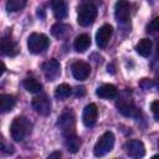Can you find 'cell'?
Here are the masks:
<instances>
[{
  "label": "cell",
  "mask_w": 159,
  "mask_h": 159,
  "mask_svg": "<svg viewBox=\"0 0 159 159\" xmlns=\"http://www.w3.org/2000/svg\"><path fill=\"white\" fill-rule=\"evenodd\" d=\"M11 137L15 142H21L31 132V123L25 117H16L10 127Z\"/></svg>",
  "instance_id": "obj_1"
},
{
  "label": "cell",
  "mask_w": 159,
  "mask_h": 159,
  "mask_svg": "<svg viewBox=\"0 0 159 159\" xmlns=\"http://www.w3.org/2000/svg\"><path fill=\"white\" fill-rule=\"evenodd\" d=\"M50 45V40L46 35L43 34H37V32H34L29 36L27 39V47H29V51L32 52V53H42L47 50Z\"/></svg>",
  "instance_id": "obj_2"
},
{
  "label": "cell",
  "mask_w": 159,
  "mask_h": 159,
  "mask_svg": "<svg viewBox=\"0 0 159 159\" xmlns=\"http://www.w3.org/2000/svg\"><path fill=\"white\" fill-rule=\"evenodd\" d=\"M97 17V7L91 4H83L78 7V16H77V21L81 26H89L94 22Z\"/></svg>",
  "instance_id": "obj_3"
},
{
  "label": "cell",
  "mask_w": 159,
  "mask_h": 159,
  "mask_svg": "<svg viewBox=\"0 0 159 159\" xmlns=\"http://www.w3.org/2000/svg\"><path fill=\"white\" fill-rule=\"evenodd\" d=\"M113 145H114V134L112 132H106L97 140L93 148V153L96 157H103L113 149Z\"/></svg>",
  "instance_id": "obj_4"
},
{
  "label": "cell",
  "mask_w": 159,
  "mask_h": 159,
  "mask_svg": "<svg viewBox=\"0 0 159 159\" xmlns=\"http://www.w3.org/2000/svg\"><path fill=\"white\" fill-rule=\"evenodd\" d=\"M43 75L48 81H55L61 75V65L57 60H48L42 65Z\"/></svg>",
  "instance_id": "obj_5"
},
{
  "label": "cell",
  "mask_w": 159,
  "mask_h": 159,
  "mask_svg": "<svg viewBox=\"0 0 159 159\" xmlns=\"http://www.w3.org/2000/svg\"><path fill=\"white\" fill-rule=\"evenodd\" d=\"M71 71H72V75L76 80L78 81H83L86 80L89 73H91V66L84 62V61H76L72 63L71 66Z\"/></svg>",
  "instance_id": "obj_6"
},
{
  "label": "cell",
  "mask_w": 159,
  "mask_h": 159,
  "mask_svg": "<svg viewBox=\"0 0 159 159\" xmlns=\"http://www.w3.org/2000/svg\"><path fill=\"white\" fill-rule=\"evenodd\" d=\"M112 34H113V27L111 25H108V24L103 25L96 34V43H97V46L99 48H104L108 45V42H109L111 37H112Z\"/></svg>",
  "instance_id": "obj_7"
},
{
  "label": "cell",
  "mask_w": 159,
  "mask_h": 159,
  "mask_svg": "<svg viewBox=\"0 0 159 159\" xmlns=\"http://www.w3.org/2000/svg\"><path fill=\"white\" fill-rule=\"evenodd\" d=\"M114 15L119 22H125L130 15V5L128 0H118L114 6Z\"/></svg>",
  "instance_id": "obj_8"
},
{
  "label": "cell",
  "mask_w": 159,
  "mask_h": 159,
  "mask_svg": "<svg viewBox=\"0 0 159 159\" xmlns=\"http://www.w3.org/2000/svg\"><path fill=\"white\" fill-rule=\"evenodd\" d=\"M32 107H34L35 112L41 116H47L51 112V102L45 94L35 97L32 101Z\"/></svg>",
  "instance_id": "obj_9"
},
{
  "label": "cell",
  "mask_w": 159,
  "mask_h": 159,
  "mask_svg": "<svg viewBox=\"0 0 159 159\" xmlns=\"http://www.w3.org/2000/svg\"><path fill=\"white\" fill-rule=\"evenodd\" d=\"M125 152L132 158H142L145 154V148L140 140L133 139L125 143Z\"/></svg>",
  "instance_id": "obj_10"
},
{
  "label": "cell",
  "mask_w": 159,
  "mask_h": 159,
  "mask_svg": "<svg viewBox=\"0 0 159 159\" xmlns=\"http://www.w3.org/2000/svg\"><path fill=\"white\" fill-rule=\"evenodd\" d=\"M60 129L63 132V134H66L67 137L73 134L71 132H73V128H75V117L72 113H63L60 118H58V122H57Z\"/></svg>",
  "instance_id": "obj_11"
},
{
  "label": "cell",
  "mask_w": 159,
  "mask_h": 159,
  "mask_svg": "<svg viewBox=\"0 0 159 159\" xmlns=\"http://www.w3.org/2000/svg\"><path fill=\"white\" fill-rule=\"evenodd\" d=\"M97 116H98V109L97 106L94 103H89L84 107L83 109V114H82V122L86 127H92L94 125L96 120H97Z\"/></svg>",
  "instance_id": "obj_12"
},
{
  "label": "cell",
  "mask_w": 159,
  "mask_h": 159,
  "mask_svg": "<svg viewBox=\"0 0 159 159\" xmlns=\"http://www.w3.org/2000/svg\"><path fill=\"white\" fill-rule=\"evenodd\" d=\"M96 94L99 97V98H103V99H111V98H116L117 94H118V89L114 84H111V83H107V84H102L101 87L97 88L96 91Z\"/></svg>",
  "instance_id": "obj_13"
},
{
  "label": "cell",
  "mask_w": 159,
  "mask_h": 159,
  "mask_svg": "<svg viewBox=\"0 0 159 159\" xmlns=\"http://www.w3.org/2000/svg\"><path fill=\"white\" fill-rule=\"evenodd\" d=\"M51 6H52V11L56 19L62 20L67 16L68 9H67V4L65 0H52Z\"/></svg>",
  "instance_id": "obj_14"
},
{
  "label": "cell",
  "mask_w": 159,
  "mask_h": 159,
  "mask_svg": "<svg viewBox=\"0 0 159 159\" xmlns=\"http://www.w3.org/2000/svg\"><path fill=\"white\" fill-rule=\"evenodd\" d=\"M91 46V37L87 34H81L75 39L73 47L77 52H84Z\"/></svg>",
  "instance_id": "obj_15"
},
{
  "label": "cell",
  "mask_w": 159,
  "mask_h": 159,
  "mask_svg": "<svg viewBox=\"0 0 159 159\" xmlns=\"http://www.w3.org/2000/svg\"><path fill=\"white\" fill-rule=\"evenodd\" d=\"M1 52L6 56H15L17 53V46L10 37H4L1 40Z\"/></svg>",
  "instance_id": "obj_16"
},
{
  "label": "cell",
  "mask_w": 159,
  "mask_h": 159,
  "mask_svg": "<svg viewBox=\"0 0 159 159\" xmlns=\"http://www.w3.org/2000/svg\"><path fill=\"white\" fill-rule=\"evenodd\" d=\"M16 103V99L11 94H1L0 96V111L2 113L10 112Z\"/></svg>",
  "instance_id": "obj_17"
},
{
  "label": "cell",
  "mask_w": 159,
  "mask_h": 159,
  "mask_svg": "<svg viewBox=\"0 0 159 159\" xmlns=\"http://www.w3.org/2000/svg\"><path fill=\"white\" fill-rule=\"evenodd\" d=\"M135 50H137V52H138L140 56L148 57V56L150 55V52H152V41H150L149 39H142V40L137 43Z\"/></svg>",
  "instance_id": "obj_18"
},
{
  "label": "cell",
  "mask_w": 159,
  "mask_h": 159,
  "mask_svg": "<svg viewBox=\"0 0 159 159\" xmlns=\"http://www.w3.org/2000/svg\"><path fill=\"white\" fill-rule=\"evenodd\" d=\"M71 94H72V88L67 83H62V84L57 86L56 89H55V97L60 101H63V99L68 98Z\"/></svg>",
  "instance_id": "obj_19"
},
{
  "label": "cell",
  "mask_w": 159,
  "mask_h": 159,
  "mask_svg": "<svg viewBox=\"0 0 159 159\" xmlns=\"http://www.w3.org/2000/svg\"><path fill=\"white\" fill-rule=\"evenodd\" d=\"M117 107H118V111L125 117H137L138 116V111L132 103H123L122 102V103H118Z\"/></svg>",
  "instance_id": "obj_20"
},
{
  "label": "cell",
  "mask_w": 159,
  "mask_h": 159,
  "mask_svg": "<svg viewBox=\"0 0 159 159\" xmlns=\"http://www.w3.org/2000/svg\"><path fill=\"white\" fill-rule=\"evenodd\" d=\"M68 31H70V26H68V25H65V24H62V22H57V24H55V25L51 27V34H52L55 37H57V39L65 37V36L68 34Z\"/></svg>",
  "instance_id": "obj_21"
},
{
  "label": "cell",
  "mask_w": 159,
  "mask_h": 159,
  "mask_svg": "<svg viewBox=\"0 0 159 159\" xmlns=\"http://www.w3.org/2000/svg\"><path fill=\"white\" fill-rule=\"evenodd\" d=\"M22 84H24L25 89L31 93H39L42 89V84L39 81H36L35 78H26Z\"/></svg>",
  "instance_id": "obj_22"
},
{
  "label": "cell",
  "mask_w": 159,
  "mask_h": 159,
  "mask_svg": "<svg viewBox=\"0 0 159 159\" xmlns=\"http://www.w3.org/2000/svg\"><path fill=\"white\" fill-rule=\"evenodd\" d=\"M80 147H81V139L78 137H76L75 134H71V135L67 137V139H66V148H67L68 152L77 153Z\"/></svg>",
  "instance_id": "obj_23"
},
{
  "label": "cell",
  "mask_w": 159,
  "mask_h": 159,
  "mask_svg": "<svg viewBox=\"0 0 159 159\" xmlns=\"http://www.w3.org/2000/svg\"><path fill=\"white\" fill-rule=\"evenodd\" d=\"M27 0H7L6 2V10L9 12H16L22 10L26 6Z\"/></svg>",
  "instance_id": "obj_24"
},
{
  "label": "cell",
  "mask_w": 159,
  "mask_h": 159,
  "mask_svg": "<svg viewBox=\"0 0 159 159\" xmlns=\"http://www.w3.org/2000/svg\"><path fill=\"white\" fill-rule=\"evenodd\" d=\"M148 31L159 32V17H155L154 20H152V22L148 25Z\"/></svg>",
  "instance_id": "obj_25"
},
{
  "label": "cell",
  "mask_w": 159,
  "mask_h": 159,
  "mask_svg": "<svg viewBox=\"0 0 159 159\" xmlns=\"http://www.w3.org/2000/svg\"><path fill=\"white\" fill-rule=\"evenodd\" d=\"M150 109L153 112V116H154L155 120L159 122V101H154L152 103V106H150Z\"/></svg>",
  "instance_id": "obj_26"
},
{
  "label": "cell",
  "mask_w": 159,
  "mask_h": 159,
  "mask_svg": "<svg viewBox=\"0 0 159 159\" xmlns=\"http://www.w3.org/2000/svg\"><path fill=\"white\" fill-rule=\"evenodd\" d=\"M75 94H76V97H82V96H84V94H86V89H84V87H83V86H81V87H76V89H75Z\"/></svg>",
  "instance_id": "obj_27"
},
{
  "label": "cell",
  "mask_w": 159,
  "mask_h": 159,
  "mask_svg": "<svg viewBox=\"0 0 159 159\" xmlns=\"http://www.w3.org/2000/svg\"><path fill=\"white\" fill-rule=\"evenodd\" d=\"M140 86H142L143 88H145V89H147V88H150V87L153 86V83H152V82H150L149 80H147V78H144V80H143V81L140 82Z\"/></svg>",
  "instance_id": "obj_28"
},
{
  "label": "cell",
  "mask_w": 159,
  "mask_h": 159,
  "mask_svg": "<svg viewBox=\"0 0 159 159\" xmlns=\"http://www.w3.org/2000/svg\"><path fill=\"white\" fill-rule=\"evenodd\" d=\"M155 58L159 61V39L157 40V45H155Z\"/></svg>",
  "instance_id": "obj_29"
},
{
  "label": "cell",
  "mask_w": 159,
  "mask_h": 159,
  "mask_svg": "<svg viewBox=\"0 0 159 159\" xmlns=\"http://www.w3.org/2000/svg\"><path fill=\"white\" fill-rule=\"evenodd\" d=\"M61 155H62V154H61V152H55V153L50 154V155H48V158H51V159H52V158H60Z\"/></svg>",
  "instance_id": "obj_30"
},
{
  "label": "cell",
  "mask_w": 159,
  "mask_h": 159,
  "mask_svg": "<svg viewBox=\"0 0 159 159\" xmlns=\"http://www.w3.org/2000/svg\"><path fill=\"white\" fill-rule=\"evenodd\" d=\"M107 68H108V72H111V73H114V72H116V71H114V66H113V65H108V67H107Z\"/></svg>",
  "instance_id": "obj_31"
},
{
  "label": "cell",
  "mask_w": 159,
  "mask_h": 159,
  "mask_svg": "<svg viewBox=\"0 0 159 159\" xmlns=\"http://www.w3.org/2000/svg\"><path fill=\"white\" fill-rule=\"evenodd\" d=\"M155 84H157V87H158V88H159V78H158V80H157V81H155Z\"/></svg>",
  "instance_id": "obj_32"
}]
</instances>
